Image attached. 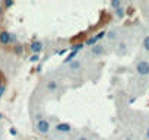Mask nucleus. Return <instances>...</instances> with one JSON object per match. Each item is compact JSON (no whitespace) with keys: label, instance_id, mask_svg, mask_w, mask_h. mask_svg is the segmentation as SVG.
Returning a JSON list of instances; mask_svg holds the SVG:
<instances>
[{"label":"nucleus","instance_id":"1","mask_svg":"<svg viewBox=\"0 0 149 140\" xmlns=\"http://www.w3.org/2000/svg\"><path fill=\"white\" fill-rule=\"evenodd\" d=\"M136 72H137L140 76L149 75V63H148L146 60H140V61L136 64Z\"/></svg>","mask_w":149,"mask_h":140},{"label":"nucleus","instance_id":"2","mask_svg":"<svg viewBox=\"0 0 149 140\" xmlns=\"http://www.w3.org/2000/svg\"><path fill=\"white\" fill-rule=\"evenodd\" d=\"M37 131L40 133V134H47L48 131H50V123L47 121V120H40L38 123H37Z\"/></svg>","mask_w":149,"mask_h":140},{"label":"nucleus","instance_id":"3","mask_svg":"<svg viewBox=\"0 0 149 140\" xmlns=\"http://www.w3.org/2000/svg\"><path fill=\"white\" fill-rule=\"evenodd\" d=\"M72 130V125L69 123H57L56 124V131L58 133H69Z\"/></svg>","mask_w":149,"mask_h":140},{"label":"nucleus","instance_id":"4","mask_svg":"<svg viewBox=\"0 0 149 140\" xmlns=\"http://www.w3.org/2000/svg\"><path fill=\"white\" fill-rule=\"evenodd\" d=\"M9 42H12V34H9L8 31H2L0 32V44L6 45Z\"/></svg>","mask_w":149,"mask_h":140},{"label":"nucleus","instance_id":"5","mask_svg":"<svg viewBox=\"0 0 149 140\" xmlns=\"http://www.w3.org/2000/svg\"><path fill=\"white\" fill-rule=\"evenodd\" d=\"M29 50L34 53V54H40L42 51V42L41 41H32L31 45H29Z\"/></svg>","mask_w":149,"mask_h":140},{"label":"nucleus","instance_id":"6","mask_svg":"<svg viewBox=\"0 0 149 140\" xmlns=\"http://www.w3.org/2000/svg\"><path fill=\"white\" fill-rule=\"evenodd\" d=\"M104 45H101V44H97V45H94L92 48H91V53H92V55H102L104 54Z\"/></svg>","mask_w":149,"mask_h":140},{"label":"nucleus","instance_id":"7","mask_svg":"<svg viewBox=\"0 0 149 140\" xmlns=\"http://www.w3.org/2000/svg\"><path fill=\"white\" fill-rule=\"evenodd\" d=\"M81 61L79 60H73L72 63H69V69L72 70V72H76V70H79L81 69Z\"/></svg>","mask_w":149,"mask_h":140},{"label":"nucleus","instance_id":"8","mask_svg":"<svg viewBox=\"0 0 149 140\" xmlns=\"http://www.w3.org/2000/svg\"><path fill=\"white\" fill-rule=\"evenodd\" d=\"M110 6H111L114 10H117V9L121 8V2H120V0H111V2H110Z\"/></svg>","mask_w":149,"mask_h":140},{"label":"nucleus","instance_id":"9","mask_svg":"<svg viewBox=\"0 0 149 140\" xmlns=\"http://www.w3.org/2000/svg\"><path fill=\"white\" fill-rule=\"evenodd\" d=\"M97 42H98V38L97 37H91V38H88L86 40V42H85V45H97Z\"/></svg>","mask_w":149,"mask_h":140},{"label":"nucleus","instance_id":"10","mask_svg":"<svg viewBox=\"0 0 149 140\" xmlns=\"http://www.w3.org/2000/svg\"><path fill=\"white\" fill-rule=\"evenodd\" d=\"M69 48H70V51H79V50L84 48V44H82V42H78V44H73V45L69 47Z\"/></svg>","mask_w":149,"mask_h":140},{"label":"nucleus","instance_id":"11","mask_svg":"<svg viewBox=\"0 0 149 140\" xmlns=\"http://www.w3.org/2000/svg\"><path fill=\"white\" fill-rule=\"evenodd\" d=\"M47 89H48V91H56V89H57V82H56V80H50V82L47 83Z\"/></svg>","mask_w":149,"mask_h":140},{"label":"nucleus","instance_id":"12","mask_svg":"<svg viewBox=\"0 0 149 140\" xmlns=\"http://www.w3.org/2000/svg\"><path fill=\"white\" fill-rule=\"evenodd\" d=\"M114 13H116V16H117V18H123V16L126 15V10H124L123 8H120V9L114 10Z\"/></svg>","mask_w":149,"mask_h":140},{"label":"nucleus","instance_id":"13","mask_svg":"<svg viewBox=\"0 0 149 140\" xmlns=\"http://www.w3.org/2000/svg\"><path fill=\"white\" fill-rule=\"evenodd\" d=\"M126 48H127L126 42H120L118 44V54H124L126 53Z\"/></svg>","mask_w":149,"mask_h":140},{"label":"nucleus","instance_id":"14","mask_svg":"<svg viewBox=\"0 0 149 140\" xmlns=\"http://www.w3.org/2000/svg\"><path fill=\"white\" fill-rule=\"evenodd\" d=\"M142 45H143V48H145L146 51H149V35L143 38V42H142Z\"/></svg>","mask_w":149,"mask_h":140},{"label":"nucleus","instance_id":"15","mask_svg":"<svg viewBox=\"0 0 149 140\" xmlns=\"http://www.w3.org/2000/svg\"><path fill=\"white\" fill-rule=\"evenodd\" d=\"M116 35H117V32L113 29V31H110V32H107V38L108 40H113V38H116Z\"/></svg>","mask_w":149,"mask_h":140},{"label":"nucleus","instance_id":"16","mask_svg":"<svg viewBox=\"0 0 149 140\" xmlns=\"http://www.w3.org/2000/svg\"><path fill=\"white\" fill-rule=\"evenodd\" d=\"M29 60H31V61H32V63H37V61H38V60H40V55H38V54H32V55H31V58H29Z\"/></svg>","mask_w":149,"mask_h":140},{"label":"nucleus","instance_id":"17","mask_svg":"<svg viewBox=\"0 0 149 140\" xmlns=\"http://www.w3.org/2000/svg\"><path fill=\"white\" fill-rule=\"evenodd\" d=\"M5 91H6V85H5V83H2V85H0V98L3 96Z\"/></svg>","mask_w":149,"mask_h":140},{"label":"nucleus","instance_id":"18","mask_svg":"<svg viewBox=\"0 0 149 140\" xmlns=\"http://www.w3.org/2000/svg\"><path fill=\"white\" fill-rule=\"evenodd\" d=\"M12 5H13L12 0H6V2H5V8H10Z\"/></svg>","mask_w":149,"mask_h":140},{"label":"nucleus","instance_id":"19","mask_svg":"<svg viewBox=\"0 0 149 140\" xmlns=\"http://www.w3.org/2000/svg\"><path fill=\"white\" fill-rule=\"evenodd\" d=\"M15 51H16V53H21V51H22V48H21L19 45H16V47H15Z\"/></svg>","mask_w":149,"mask_h":140},{"label":"nucleus","instance_id":"20","mask_svg":"<svg viewBox=\"0 0 149 140\" xmlns=\"http://www.w3.org/2000/svg\"><path fill=\"white\" fill-rule=\"evenodd\" d=\"M10 134H13V136H15V134H16V130H15V128H10Z\"/></svg>","mask_w":149,"mask_h":140},{"label":"nucleus","instance_id":"21","mask_svg":"<svg viewBox=\"0 0 149 140\" xmlns=\"http://www.w3.org/2000/svg\"><path fill=\"white\" fill-rule=\"evenodd\" d=\"M146 137L149 139V127H148V130H146Z\"/></svg>","mask_w":149,"mask_h":140},{"label":"nucleus","instance_id":"22","mask_svg":"<svg viewBox=\"0 0 149 140\" xmlns=\"http://www.w3.org/2000/svg\"><path fill=\"white\" fill-rule=\"evenodd\" d=\"M78 140H88V139H86V137H79Z\"/></svg>","mask_w":149,"mask_h":140},{"label":"nucleus","instance_id":"23","mask_svg":"<svg viewBox=\"0 0 149 140\" xmlns=\"http://www.w3.org/2000/svg\"><path fill=\"white\" fill-rule=\"evenodd\" d=\"M0 118H3V115H2V112H0Z\"/></svg>","mask_w":149,"mask_h":140},{"label":"nucleus","instance_id":"24","mask_svg":"<svg viewBox=\"0 0 149 140\" xmlns=\"http://www.w3.org/2000/svg\"><path fill=\"white\" fill-rule=\"evenodd\" d=\"M126 140H132V139H130V137H127V139H126Z\"/></svg>","mask_w":149,"mask_h":140},{"label":"nucleus","instance_id":"25","mask_svg":"<svg viewBox=\"0 0 149 140\" xmlns=\"http://www.w3.org/2000/svg\"><path fill=\"white\" fill-rule=\"evenodd\" d=\"M0 13H2V8H0Z\"/></svg>","mask_w":149,"mask_h":140}]
</instances>
